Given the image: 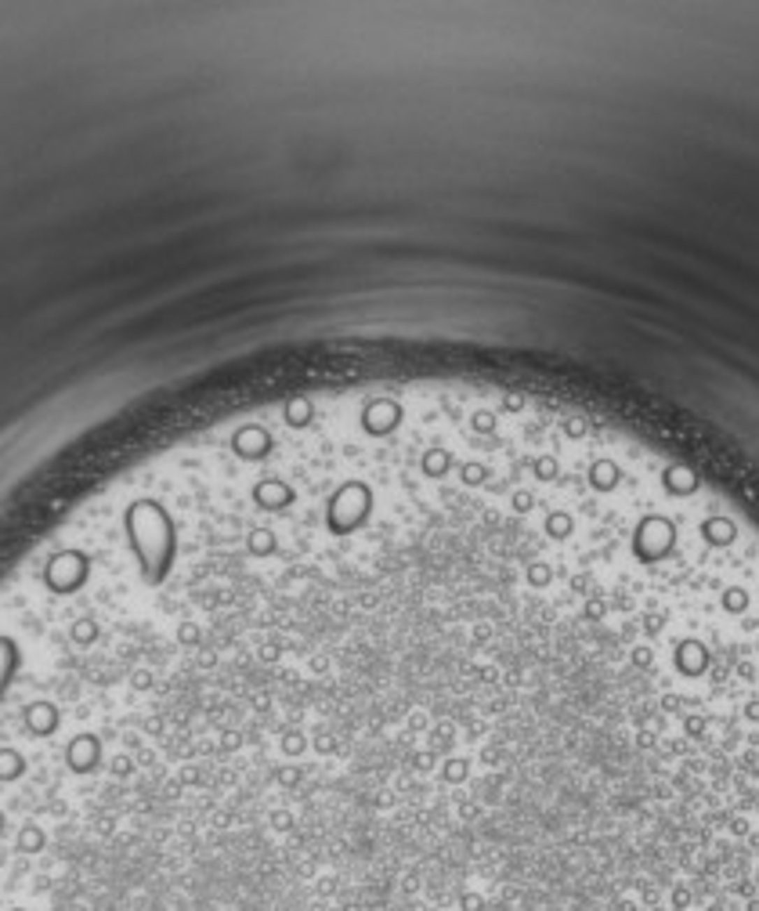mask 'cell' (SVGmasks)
Instances as JSON below:
<instances>
[{
  "mask_svg": "<svg viewBox=\"0 0 759 911\" xmlns=\"http://www.w3.org/2000/svg\"><path fill=\"white\" fill-rule=\"evenodd\" d=\"M463 911H481V901L477 897H463Z\"/></svg>",
  "mask_w": 759,
  "mask_h": 911,
  "instance_id": "cell-4",
  "label": "cell"
},
{
  "mask_svg": "<svg viewBox=\"0 0 759 911\" xmlns=\"http://www.w3.org/2000/svg\"><path fill=\"white\" fill-rule=\"evenodd\" d=\"M15 666H18V651H15V644H11L8 637H0V694H4V687H8V680H11Z\"/></svg>",
  "mask_w": 759,
  "mask_h": 911,
  "instance_id": "cell-2",
  "label": "cell"
},
{
  "mask_svg": "<svg viewBox=\"0 0 759 911\" xmlns=\"http://www.w3.org/2000/svg\"><path fill=\"white\" fill-rule=\"evenodd\" d=\"M691 901H694L691 886H677V889H672V897H669V904L677 908V911H687V908H691Z\"/></svg>",
  "mask_w": 759,
  "mask_h": 911,
  "instance_id": "cell-3",
  "label": "cell"
},
{
  "mask_svg": "<svg viewBox=\"0 0 759 911\" xmlns=\"http://www.w3.org/2000/svg\"><path fill=\"white\" fill-rule=\"evenodd\" d=\"M127 532H131V546L138 554L141 575L149 582H163L174 561V524L156 503H134L127 514Z\"/></svg>",
  "mask_w": 759,
  "mask_h": 911,
  "instance_id": "cell-1",
  "label": "cell"
}]
</instances>
